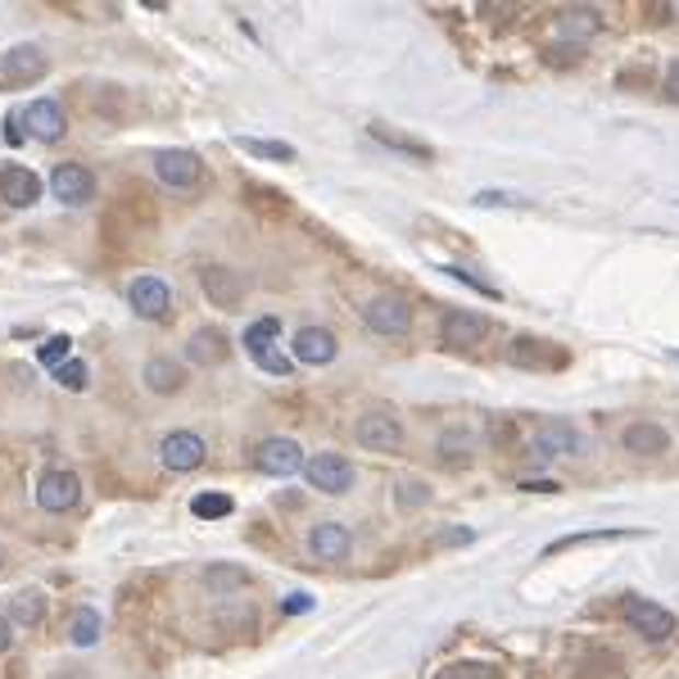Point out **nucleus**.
<instances>
[{"label": "nucleus", "mask_w": 679, "mask_h": 679, "mask_svg": "<svg viewBox=\"0 0 679 679\" xmlns=\"http://www.w3.org/2000/svg\"><path fill=\"white\" fill-rule=\"evenodd\" d=\"M580 449H585V435L575 430L571 422H557V417H549V422H539L534 430H530V439H526V453L534 458V462H557V458H580Z\"/></svg>", "instance_id": "nucleus-1"}, {"label": "nucleus", "mask_w": 679, "mask_h": 679, "mask_svg": "<svg viewBox=\"0 0 679 679\" xmlns=\"http://www.w3.org/2000/svg\"><path fill=\"white\" fill-rule=\"evenodd\" d=\"M621 621L634 630V634H643L648 643H666L670 634H675V611H666L661 602H653V598H643V594H625L621 598Z\"/></svg>", "instance_id": "nucleus-2"}, {"label": "nucleus", "mask_w": 679, "mask_h": 679, "mask_svg": "<svg viewBox=\"0 0 679 679\" xmlns=\"http://www.w3.org/2000/svg\"><path fill=\"white\" fill-rule=\"evenodd\" d=\"M362 322L385 335V340H403L407 331H413V303H407L403 295H371L362 303Z\"/></svg>", "instance_id": "nucleus-3"}, {"label": "nucleus", "mask_w": 679, "mask_h": 679, "mask_svg": "<svg viewBox=\"0 0 679 679\" xmlns=\"http://www.w3.org/2000/svg\"><path fill=\"white\" fill-rule=\"evenodd\" d=\"M354 439L367 453H399L403 449V422L394 413H385V407H371V413L358 417Z\"/></svg>", "instance_id": "nucleus-4"}, {"label": "nucleus", "mask_w": 679, "mask_h": 679, "mask_svg": "<svg viewBox=\"0 0 679 679\" xmlns=\"http://www.w3.org/2000/svg\"><path fill=\"white\" fill-rule=\"evenodd\" d=\"M50 73V59L37 46H14L0 55V91H23Z\"/></svg>", "instance_id": "nucleus-5"}, {"label": "nucleus", "mask_w": 679, "mask_h": 679, "mask_svg": "<svg viewBox=\"0 0 679 679\" xmlns=\"http://www.w3.org/2000/svg\"><path fill=\"white\" fill-rule=\"evenodd\" d=\"M490 318L471 313V309H445L439 313V340H445L449 349H481L490 340Z\"/></svg>", "instance_id": "nucleus-6"}, {"label": "nucleus", "mask_w": 679, "mask_h": 679, "mask_svg": "<svg viewBox=\"0 0 679 679\" xmlns=\"http://www.w3.org/2000/svg\"><path fill=\"white\" fill-rule=\"evenodd\" d=\"M303 475H309V485L326 498H340V494H349L354 490V462L345 453H318L303 462Z\"/></svg>", "instance_id": "nucleus-7"}, {"label": "nucleus", "mask_w": 679, "mask_h": 679, "mask_svg": "<svg viewBox=\"0 0 679 679\" xmlns=\"http://www.w3.org/2000/svg\"><path fill=\"white\" fill-rule=\"evenodd\" d=\"M507 362L526 367V371H557L566 367V349H557L553 340H534V335H517L507 345Z\"/></svg>", "instance_id": "nucleus-8"}, {"label": "nucleus", "mask_w": 679, "mask_h": 679, "mask_svg": "<svg viewBox=\"0 0 679 679\" xmlns=\"http://www.w3.org/2000/svg\"><path fill=\"white\" fill-rule=\"evenodd\" d=\"M127 303H131L136 318L163 322L168 313H173V290H168V281H159V277H136L127 286Z\"/></svg>", "instance_id": "nucleus-9"}, {"label": "nucleus", "mask_w": 679, "mask_h": 679, "mask_svg": "<svg viewBox=\"0 0 679 679\" xmlns=\"http://www.w3.org/2000/svg\"><path fill=\"white\" fill-rule=\"evenodd\" d=\"M154 177L163 186H173V191H191L204 177V163H199L195 150H159L154 154Z\"/></svg>", "instance_id": "nucleus-10"}, {"label": "nucleus", "mask_w": 679, "mask_h": 679, "mask_svg": "<svg viewBox=\"0 0 679 679\" xmlns=\"http://www.w3.org/2000/svg\"><path fill=\"white\" fill-rule=\"evenodd\" d=\"M199 290L209 295V303H218V309H241L245 277H241V272H231V267H222V263H209V267H199Z\"/></svg>", "instance_id": "nucleus-11"}, {"label": "nucleus", "mask_w": 679, "mask_h": 679, "mask_svg": "<svg viewBox=\"0 0 679 679\" xmlns=\"http://www.w3.org/2000/svg\"><path fill=\"white\" fill-rule=\"evenodd\" d=\"M78 494H82V481L73 471H64V467H55V471H46L42 481H37V507L42 513H68V507L78 503Z\"/></svg>", "instance_id": "nucleus-12"}, {"label": "nucleus", "mask_w": 679, "mask_h": 679, "mask_svg": "<svg viewBox=\"0 0 679 679\" xmlns=\"http://www.w3.org/2000/svg\"><path fill=\"white\" fill-rule=\"evenodd\" d=\"M254 467L263 471V475H295L299 467H303V449L295 445V439H281V435H272V439H263V445L254 449Z\"/></svg>", "instance_id": "nucleus-13"}, {"label": "nucleus", "mask_w": 679, "mask_h": 679, "mask_svg": "<svg viewBox=\"0 0 679 679\" xmlns=\"http://www.w3.org/2000/svg\"><path fill=\"white\" fill-rule=\"evenodd\" d=\"M50 191H55V199L82 209V204L95 199V177H91V168H82V163H59L50 173Z\"/></svg>", "instance_id": "nucleus-14"}, {"label": "nucleus", "mask_w": 679, "mask_h": 679, "mask_svg": "<svg viewBox=\"0 0 679 679\" xmlns=\"http://www.w3.org/2000/svg\"><path fill=\"white\" fill-rule=\"evenodd\" d=\"M204 453H209V445L195 435V430H173L159 445V462L168 467V471H195L199 462H204Z\"/></svg>", "instance_id": "nucleus-15"}, {"label": "nucleus", "mask_w": 679, "mask_h": 679, "mask_svg": "<svg viewBox=\"0 0 679 679\" xmlns=\"http://www.w3.org/2000/svg\"><path fill=\"white\" fill-rule=\"evenodd\" d=\"M621 449L634 458H661L670 453V430L661 422H630L621 430Z\"/></svg>", "instance_id": "nucleus-16"}, {"label": "nucleus", "mask_w": 679, "mask_h": 679, "mask_svg": "<svg viewBox=\"0 0 679 679\" xmlns=\"http://www.w3.org/2000/svg\"><path fill=\"white\" fill-rule=\"evenodd\" d=\"M295 362H309V367H326V362H335V354H340V340L326 331V326H303V331H295Z\"/></svg>", "instance_id": "nucleus-17"}, {"label": "nucleus", "mask_w": 679, "mask_h": 679, "mask_svg": "<svg viewBox=\"0 0 679 679\" xmlns=\"http://www.w3.org/2000/svg\"><path fill=\"white\" fill-rule=\"evenodd\" d=\"M0 199L14 204V209H32V204L42 199V177L32 173V168H0Z\"/></svg>", "instance_id": "nucleus-18"}, {"label": "nucleus", "mask_w": 679, "mask_h": 679, "mask_svg": "<svg viewBox=\"0 0 679 679\" xmlns=\"http://www.w3.org/2000/svg\"><path fill=\"white\" fill-rule=\"evenodd\" d=\"M23 118H27V131L37 136V141H46V146L64 141V131H68V123H64V110L55 105V100H32Z\"/></svg>", "instance_id": "nucleus-19"}, {"label": "nucleus", "mask_w": 679, "mask_h": 679, "mask_svg": "<svg viewBox=\"0 0 679 679\" xmlns=\"http://www.w3.org/2000/svg\"><path fill=\"white\" fill-rule=\"evenodd\" d=\"M309 549H313L318 562H345L349 549H354V539H349V530L340 526V521H322V526H313V534H309Z\"/></svg>", "instance_id": "nucleus-20"}, {"label": "nucleus", "mask_w": 679, "mask_h": 679, "mask_svg": "<svg viewBox=\"0 0 679 679\" xmlns=\"http://www.w3.org/2000/svg\"><path fill=\"white\" fill-rule=\"evenodd\" d=\"M367 131H371V141H381L385 150H399V154H407V159H422V163H430V159H435V150H430L426 141H417V136H407V131H394V127H385V123H371Z\"/></svg>", "instance_id": "nucleus-21"}, {"label": "nucleus", "mask_w": 679, "mask_h": 679, "mask_svg": "<svg viewBox=\"0 0 679 679\" xmlns=\"http://www.w3.org/2000/svg\"><path fill=\"white\" fill-rule=\"evenodd\" d=\"M277 345H281V322L277 318H258V322L245 326V354L254 362L267 358V354H277Z\"/></svg>", "instance_id": "nucleus-22"}, {"label": "nucleus", "mask_w": 679, "mask_h": 679, "mask_svg": "<svg viewBox=\"0 0 679 679\" xmlns=\"http://www.w3.org/2000/svg\"><path fill=\"white\" fill-rule=\"evenodd\" d=\"M146 385H150L154 394H177V390L186 385V371H182V362H173V358H150V362H146Z\"/></svg>", "instance_id": "nucleus-23"}, {"label": "nucleus", "mask_w": 679, "mask_h": 679, "mask_svg": "<svg viewBox=\"0 0 679 679\" xmlns=\"http://www.w3.org/2000/svg\"><path fill=\"white\" fill-rule=\"evenodd\" d=\"M607 539H638V530H585V534H566V539H553L543 553H571V549H585V543H607Z\"/></svg>", "instance_id": "nucleus-24"}, {"label": "nucleus", "mask_w": 679, "mask_h": 679, "mask_svg": "<svg viewBox=\"0 0 679 679\" xmlns=\"http://www.w3.org/2000/svg\"><path fill=\"white\" fill-rule=\"evenodd\" d=\"M42 617H46L42 589H19V594L10 598V621H19V625H42Z\"/></svg>", "instance_id": "nucleus-25"}, {"label": "nucleus", "mask_w": 679, "mask_h": 679, "mask_svg": "<svg viewBox=\"0 0 679 679\" xmlns=\"http://www.w3.org/2000/svg\"><path fill=\"white\" fill-rule=\"evenodd\" d=\"M186 358H191V362H222V358H227L222 331H195L191 345H186Z\"/></svg>", "instance_id": "nucleus-26"}, {"label": "nucleus", "mask_w": 679, "mask_h": 679, "mask_svg": "<svg viewBox=\"0 0 679 679\" xmlns=\"http://www.w3.org/2000/svg\"><path fill=\"white\" fill-rule=\"evenodd\" d=\"M68 638H73V648H91L100 638V611L95 607H78L73 625H68Z\"/></svg>", "instance_id": "nucleus-27"}, {"label": "nucleus", "mask_w": 679, "mask_h": 679, "mask_svg": "<svg viewBox=\"0 0 679 679\" xmlns=\"http://www.w3.org/2000/svg\"><path fill=\"white\" fill-rule=\"evenodd\" d=\"M204 585H209L214 594L245 589V585H250V571H245V566H209V571H204Z\"/></svg>", "instance_id": "nucleus-28"}, {"label": "nucleus", "mask_w": 679, "mask_h": 679, "mask_svg": "<svg viewBox=\"0 0 679 679\" xmlns=\"http://www.w3.org/2000/svg\"><path fill=\"white\" fill-rule=\"evenodd\" d=\"M241 146L245 154H254V159H277V163H295V146H286V141H258V136H241Z\"/></svg>", "instance_id": "nucleus-29"}, {"label": "nucleus", "mask_w": 679, "mask_h": 679, "mask_svg": "<svg viewBox=\"0 0 679 679\" xmlns=\"http://www.w3.org/2000/svg\"><path fill=\"white\" fill-rule=\"evenodd\" d=\"M231 498L227 494H195L191 498V513L199 517V521H222V517H231Z\"/></svg>", "instance_id": "nucleus-30"}, {"label": "nucleus", "mask_w": 679, "mask_h": 679, "mask_svg": "<svg viewBox=\"0 0 679 679\" xmlns=\"http://www.w3.org/2000/svg\"><path fill=\"white\" fill-rule=\"evenodd\" d=\"M435 679H503V675L490 661H449Z\"/></svg>", "instance_id": "nucleus-31"}, {"label": "nucleus", "mask_w": 679, "mask_h": 679, "mask_svg": "<svg viewBox=\"0 0 679 679\" xmlns=\"http://www.w3.org/2000/svg\"><path fill=\"white\" fill-rule=\"evenodd\" d=\"M87 377H91V371H87V362H78V358H68V362L55 371V381H59L64 390H73V394L87 390Z\"/></svg>", "instance_id": "nucleus-32"}, {"label": "nucleus", "mask_w": 679, "mask_h": 679, "mask_svg": "<svg viewBox=\"0 0 679 679\" xmlns=\"http://www.w3.org/2000/svg\"><path fill=\"white\" fill-rule=\"evenodd\" d=\"M68 349H73V340H68V335H50L46 345H42V354H37V358H42L46 367H55V371H59V367L68 362Z\"/></svg>", "instance_id": "nucleus-33"}, {"label": "nucleus", "mask_w": 679, "mask_h": 679, "mask_svg": "<svg viewBox=\"0 0 679 679\" xmlns=\"http://www.w3.org/2000/svg\"><path fill=\"white\" fill-rule=\"evenodd\" d=\"M471 204H481V209H526L530 199H521V195H507V191H481Z\"/></svg>", "instance_id": "nucleus-34"}, {"label": "nucleus", "mask_w": 679, "mask_h": 679, "mask_svg": "<svg viewBox=\"0 0 679 679\" xmlns=\"http://www.w3.org/2000/svg\"><path fill=\"white\" fill-rule=\"evenodd\" d=\"M439 272H449L453 281H462V286H471V290H481L485 299H498V290H494L490 281H481V277H475V272H467V267H439Z\"/></svg>", "instance_id": "nucleus-35"}, {"label": "nucleus", "mask_w": 679, "mask_h": 679, "mask_svg": "<svg viewBox=\"0 0 679 679\" xmlns=\"http://www.w3.org/2000/svg\"><path fill=\"white\" fill-rule=\"evenodd\" d=\"M258 367L267 371V377H290V371H295V358H286V354L277 349V354H267V358H258Z\"/></svg>", "instance_id": "nucleus-36"}, {"label": "nucleus", "mask_w": 679, "mask_h": 679, "mask_svg": "<svg viewBox=\"0 0 679 679\" xmlns=\"http://www.w3.org/2000/svg\"><path fill=\"white\" fill-rule=\"evenodd\" d=\"M666 95L675 100V105H679V59L666 68Z\"/></svg>", "instance_id": "nucleus-37"}, {"label": "nucleus", "mask_w": 679, "mask_h": 679, "mask_svg": "<svg viewBox=\"0 0 679 679\" xmlns=\"http://www.w3.org/2000/svg\"><path fill=\"white\" fill-rule=\"evenodd\" d=\"M521 490H530V494H557V481H521Z\"/></svg>", "instance_id": "nucleus-38"}, {"label": "nucleus", "mask_w": 679, "mask_h": 679, "mask_svg": "<svg viewBox=\"0 0 679 679\" xmlns=\"http://www.w3.org/2000/svg\"><path fill=\"white\" fill-rule=\"evenodd\" d=\"M399 498H403V507H413V503H422V498H426V490H422V485H403V494H399Z\"/></svg>", "instance_id": "nucleus-39"}, {"label": "nucleus", "mask_w": 679, "mask_h": 679, "mask_svg": "<svg viewBox=\"0 0 679 679\" xmlns=\"http://www.w3.org/2000/svg\"><path fill=\"white\" fill-rule=\"evenodd\" d=\"M14 643V625H10V617H0V653H5Z\"/></svg>", "instance_id": "nucleus-40"}, {"label": "nucleus", "mask_w": 679, "mask_h": 679, "mask_svg": "<svg viewBox=\"0 0 679 679\" xmlns=\"http://www.w3.org/2000/svg\"><path fill=\"white\" fill-rule=\"evenodd\" d=\"M286 611H295V617H299V611H309V598H303V594H295V598L286 602Z\"/></svg>", "instance_id": "nucleus-41"}, {"label": "nucleus", "mask_w": 679, "mask_h": 679, "mask_svg": "<svg viewBox=\"0 0 679 679\" xmlns=\"http://www.w3.org/2000/svg\"><path fill=\"white\" fill-rule=\"evenodd\" d=\"M0 566H5V549H0Z\"/></svg>", "instance_id": "nucleus-42"}]
</instances>
